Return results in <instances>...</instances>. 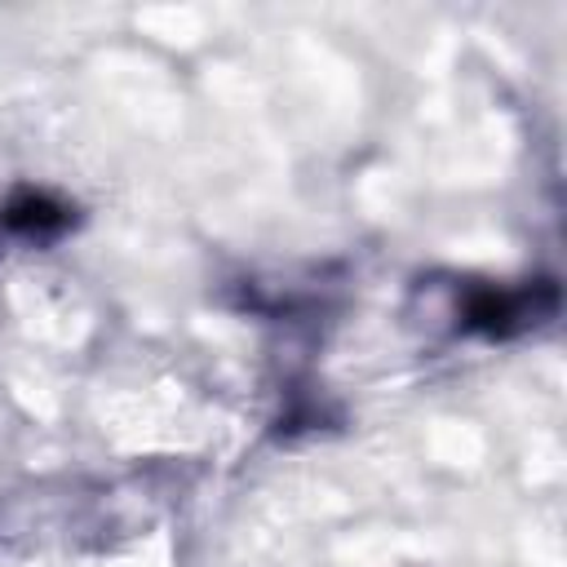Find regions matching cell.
<instances>
[{
    "label": "cell",
    "instance_id": "7a4b0ae2",
    "mask_svg": "<svg viewBox=\"0 0 567 567\" xmlns=\"http://www.w3.org/2000/svg\"><path fill=\"white\" fill-rule=\"evenodd\" d=\"M518 319V297L509 292H474L470 306H465V323L470 328H487V332H505L509 323Z\"/></svg>",
    "mask_w": 567,
    "mask_h": 567
},
{
    "label": "cell",
    "instance_id": "6da1fadb",
    "mask_svg": "<svg viewBox=\"0 0 567 567\" xmlns=\"http://www.w3.org/2000/svg\"><path fill=\"white\" fill-rule=\"evenodd\" d=\"M0 221L13 230H53V226H66V208L53 204L49 195H18L4 204Z\"/></svg>",
    "mask_w": 567,
    "mask_h": 567
}]
</instances>
